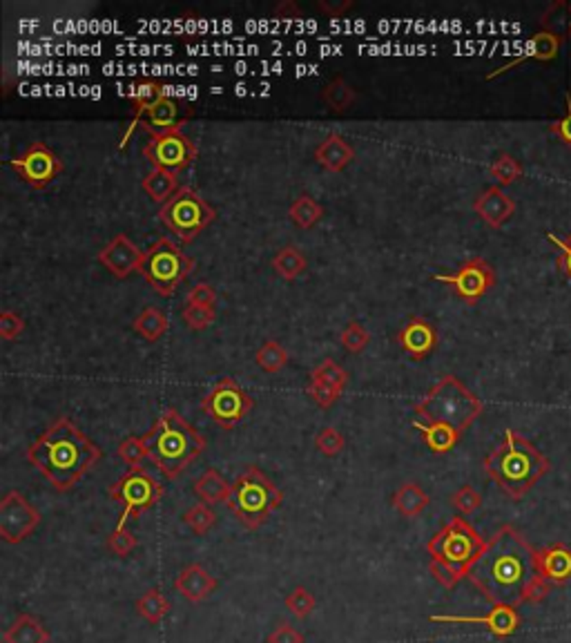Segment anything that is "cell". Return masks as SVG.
I'll use <instances>...</instances> for the list:
<instances>
[{
    "label": "cell",
    "mask_w": 571,
    "mask_h": 643,
    "mask_svg": "<svg viewBox=\"0 0 571 643\" xmlns=\"http://www.w3.org/2000/svg\"><path fill=\"white\" fill-rule=\"evenodd\" d=\"M538 576V549L513 525H503L486 540L467 579L489 603L520 608Z\"/></svg>",
    "instance_id": "obj_1"
},
{
    "label": "cell",
    "mask_w": 571,
    "mask_h": 643,
    "mask_svg": "<svg viewBox=\"0 0 571 643\" xmlns=\"http://www.w3.org/2000/svg\"><path fill=\"white\" fill-rule=\"evenodd\" d=\"M27 460L57 492H69L101 460V450L76 423L58 418L39 441L27 447Z\"/></svg>",
    "instance_id": "obj_2"
},
{
    "label": "cell",
    "mask_w": 571,
    "mask_h": 643,
    "mask_svg": "<svg viewBox=\"0 0 571 643\" xmlns=\"http://www.w3.org/2000/svg\"><path fill=\"white\" fill-rule=\"evenodd\" d=\"M485 471L507 496L513 501L527 496L538 480L551 471V460L515 433L513 429L504 432L503 442L485 458Z\"/></svg>",
    "instance_id": "obj_3"
},
{
    "label": "cell",
    "mask_w": 571,
    "mask_h": 643,
    "mask_svg": "<svg viewBox=\"0 0 571 643\" xmlns=\"http://www.w3.org/2000/svg\"><path fill=\"white\" fill-rule=\"evenodd\" d=\"M485 545L486 540L473 530L467 518L453 516L426 543V554L431 558V575L435 576L440 585L453 590L459 581L467 579L468 570L477 561Z\"/></svg>",
    "instance_id": "obj_4"
},
{
    "label": "cell",
    "mask_w": 571,
    "mask_h": 643,
    "mask_svg": "<svg viewBox=\"0 0 571 643\" xmlns=\"http://www.w3.org/2000/svg\"><path fill=\"white\" fill-rule=\"evenodd\" d=\"M143 441L150 447V460L165 478H179L206 451V438L176 409H165L143 433Z\"/></svg>",
    "instance_id": "obj_5"
},
{
    "label": "cell",
    "mask_w": 571,
    "mask_h": 643,
    "mask_svg": "<svg viewBox=\"0 0 571 643\" xmlns=\"http://www.w3.org/2000/svg\"><path fill=\"white\" fill-rule=\"evenodd\" d=\"M413 411L424 423L449 424L456 432L464 433L480 418L485 405L456 376H444L426 391L420 402H415Z\"/></svg>",
    "instance_id": "obj_6"
},
{
    "label": "cell",
    "mask_w": 571,
    "mask_h": 643,
    "mask_svg": "<svg viewBox=\"0 0 571 643\" xmlns=\"http://www.w3.org/2000/svg\"><path fill=\"white\" fill-rule=\"evenodd\" d=\"M284 503L281 489L259 467L248 465L232 483L228 498L230 514L245 527L259 530Z\"/></svg>",
    "instance_id": "obj_7"
},
{
    "label": "cell",
    "mask_w": 571,
    "mask_h": 643,
    "mask_svg": "<svg viewBox=\"0 0 571 643\" xmlns=\"http://www.w3.org/2000/svg\"><path fill=\"white\" fill-rule=\"evenodd\" d=\"M194 259H190L168 237H161L152 244L143 255L138 275L152 286L156 295L161 298H172L176 286L192 272Z\"/></svg>",
    "instance_id": "obj_8"
},
{
    "label": "cell",
    "mask_w": 571,
    "mask_h": 643,
    "mask_svg": "<svg viewBox=\"0 0 571 643\" xmlns=\"http://www.w3.org/2000/svg\"><path fill=\"white\" fill-rule=\"evenodd\" d=\"M159 219L179 242L190 244L217 219V210L194 188L183 186L165 206H161Z\"/></svg>",
    "instance_id": "obj_9"
},
{
    "label": "cell",
    "mask_w": 571,
    "mask_h": 643,
    "mask_svg": "<svg viewBox=\"0 0 571 643\" xmlns=\"http://www.w3.org/2000/svg\"><path fill=\"white\" fill-rule=\"evenodd\" d=\"M110 496L114 498L119 505H123L116 530H125V522L132 516L143 514V512L152 510L164 496V485L146 471L143 467H134L128 474L120 476L119 480L110 487Z\"/></svg>",
    "instance_id": "obj_10"
},
{
    "label": "cell",
    "mask_w": 571,
    "mask_h": 643,
    "mask_svg": "<svg viewBox=\"0 0 571 643\" xmlns=\"http://www.w3.org/2000/svg\"><path fill=\"white\" fill-rule=\"evenodd\" d=\"M254 409V400L235 378H221L206 396L201 397V411L208 418L215 420L224 429L239 424L250 411Z\"/></svg>",
    "instance_id": "obj_11"
},
{
    "label": "cell",
    "mask_w": 571,
    "mask_h": 643,
    "mask_svg": "<svg viewBox=\"0 0 571 643\" xmlns=\"http://www.w3.org/2000/svg\"><path fill=\"white\" fill-rule=\"evenodd\" d=\"M143 155L155 168L170 170V173H183L197 161L199 147L192 143L188 134L181 129L150 137V141L143 146Z\"/></svg>",
    "instance_id": "obj_12"
},
{
    "label": "cell",
    "mask_w": 571,
    "mask_h": 643,
    "mask_svg": "<svg viewBox=\"0 0 571 643\" xmlns=\"http://www.w3.org/2000/svg\"><path fill=\"white\" fill-rule=\"evenodd\" d=\"M9 165H12L13 173H16L22 182L30 183L34 191H45V188L63 173V161H60L57 152L45 146L43 141L31 143L22 155L13 156V159L9 161Z\"/></svg>",
    "instance_id": "obj_13"
},
{
    "label": "cell",
    "mask_w": 571,
    "mask_h": 643,
    "mask_svg": "<svg viewBox=\"0 0 571 643\" xmlns=\"http://www.w3.org/2000/svg\"><path fill=\"white\" fill-rule=\"evenodd\" d=\"M40 525V512L18 489H12L0 501V539L9 545H18L31 536Z\"/></svg>",
    "instance_id": "obj_14"
},
{
    "label": "cell",
    "mask_w": 571,
    "mask_h": 643,
    "mask_svg": "<svg viewBox=\"0 0 571 643\" xmlns=\"http://www.w3.org/2000/svg\"><path fill=\"white\" fill-rule=\"evenodd\" d=\"M435 280L449 284L459 299L467 304H476L485 298L495 284V272L491 263L482 257H471L458 268L453 275H435Z\"/></svg>",
    "instance_id": "obj_15"
},
{
    "label": "cell",
    "mask_w": 571,
    "mask_h": 643,
    "mask_svg": "<svg viewBox=\"0 0 571 643\" xmlns=\"http://www.w3.org/2000/svg\"><path fill=\"white\" fill-rule=\"evenodd\" d=\"M440 335L435 331V326L426 317L413 316L397 333V344L404 353L415 362L429 358L435 349H438Z\"/></svg>",
    "instance_id": "obj_16"
},
{
    "label": "cell",
    "mask_w": 571,
    "mask_h": 643,
    "mask_svg": "<svg viewBox=\"0 0 571 643\" xmlns=\"http://www.w3.org/2000/svg\"><path fill=\"white\" fill-rule=\"evenodd\" d=\"M433 623H476V626H485L491 635L512 637L520 626L518 610L509 608V605H494L489 614L485 617H453V614H433L429 617Z\"/></svg>",
    "instance_id": "obj_17"
},
{
    "label": "cell",
    "mask_w": 571,
    "mask_h": 643,
    "mask_svg": "<svg viewBox=\"0 0 571 643\" xmlns=\"http://www.w3.org/2000/svg\"><path fill=\"white\" fill-rule=\"evenodd\" d=\"M143 255H146V253L138 251L128 235H116L112 242L99 253V262L103 263L114 277L125 280V277H129L132 272H138Z\"/></svg>",
    "instance_id": "obj_18"
},
{
    "label": "cell",
    "mask_w": 571,
    "mask_h": 643,
    "mask_svg": "<svg viewBox=\"0 0 571 643\" xmlns=\"http://www.w3.org/2000/svg\"><path fill=\"white\" fill-rule=\"evenodd\" d=\"M560 43H563V36L554 34V31H538V34H533L531 39H529V43L524 45L522 52L518 54V57H513L512 61L504 63L503 67L494 69V72L486 74V81H494V78L503 76V74H507L509 69L518 67L520 63L524 61H554L556 57H558V49Z\"/></svg>",
    "instance_id": "obj_19"
},
{
    "label": "cell",
    "mask_w": 571,
    "mask_h": 643,
    "mask_svg": "<svg viewBox=\"0 0 571 643\" xmlns=\"http://www.w3.org/2000/svg\"><path fill=\"white\" fill-rule=\"evenodd\" d=\"M190 117H192L190 110L183 112V108H179V103H176L174 99L165 96L164 101H159L155 108H150L143 114L141 121H138V128L146 129L150 137H156V134L176 132V129H181V126L188 123Z\"/></svg>",
    "instance_id": "obj_20"
},
{
    "label": "cell",
    "mask_w": 571,
    "mask_h": 643,
    "mask_svg": "<svg viewBox=\"0 0 571 643\" xmlns=\"http://www.w3.org/2000/svg\"><path fill=\"white\" fill-rule=\"evenodd\" d=\"M473 210L491 228H500L507 224L515 212V201L500 186H491L482 191L473 201Z\"/></svg>",
    "instance_id": "obj_21"
},
{
    "label": "cell",
    "mask_w": 571,
    "mask_h": 643,
    "mask_svg": "<svg viewBox=\"0 0 571 643\" xmlns=\"http://www.w3.org/2000/svg\"><path fill=\"white\" fill-rule=\"evenodd\" d=\"M217 587H219V581H217L201 563H190L174 579V590L179 592V594H183L188 601H192V603L206 601Z\"/></svg>",
    "instance_id": "obj_22"
},
{
    "label": "cell",
    "mask_w": 571,
    "mask_h": 643,
    "mask_svg": "<svg viewBox=\"0 0 571 643\" xmlns=\"http://www.w3.org/2000/svg\"><path fill=\"white\" fill-rule=\"evenodd\" d=\"M355 159V150L342 134H328L317 147H315V161L328 173H342Z\"/></svg>",
    "instance_id": "obj_23"
},
{
    "label": "cell",
    "mask_w": 571,
    "mask_h": 643,
    "mask_svg": "<svg viewBox=\"0 0 571 643\" xmlns=\"http://www.w3.org/2000/svg\"><path fill=\"white\" fill-rule=\"evenodd\" d=\"M165 96L168 94H165L164 85H159L156 81H143L134 87V92H132V112L134 114H132V121H129L128 129H125L123 137H120V143H119L120 150L128 146V141L132 138L134 129L138 128V121H141L143 114H146L150 108H155V105L159 103V101H164Z\"/></svg>",
    "instance_id": "obj_24"
},
{
    "label": "cell",
    "mask_w": 571,
    "mask_h": 643,
    "mask_svg": "<svg viewBox=\"0 0 571 643\" xmlns=\"http://www.w3.org/2000/svg\"><path fill=\"white\" fill-rule=\"evenodd\" d=\"M538 572L551 585H563L571 579V549L565 545L538 549Z\"/></svg>",
    "instance_id": "obj_25"
},
{
    "label": "cell",
    "mask_w": 571,
    "mask_h": 643,
    "mask_svg": "<svg viewBox=\"0 0 571 643\" xmlns=\"http://www.w3.org/2000/svg\"><path fill=\"white\" fill-rule=\"evenodd\" d=\"M194 494L201 503L206 505H217V503H228L232 485L226 480V476L221 474L215 467H208L197 480H194Z\"/></svg>",
    "instance_id": "obj_26"
},
{
    "label": "cell",
    "mask_w": 571,
    "mask_h": 643,
    "mask_svg": "<svg viewBox=\"0 0 571 643\" xmlns=\"http://www.w3.org/2000/svg\"><path fill=\"white\" fill-rule=\"evenodd\" d=\"M413 427L422 433L424 438V445L429 447L433 453H447L451 451L453 447L458 445L462 433L456 432L449 424H440V423H424V420H415Z\"/></svg>",
    "instance_id": "obj_27"
},
{
    "label": "cell",
    "mask_w": 571,
    "mask_h": 643,
    "mask_svg": "<svg viewBox=\"0 0 571 643\" xmlns=\"http://www.w3.org/2000/svg\"><path fill=\"white\" fill-rule=\"evenodd\" d=\"M4 643H48L49 632L34 614H21L12 626L4 630Z\"/></svg>",
    "instance_id": "obj_28"
},
{
    "label": "cell",
    "mask_w": 571,
    "mask_h": 643,
    "mask_svg": "<svg viewBox=\"0 0 571 643\" xmlns=\"http://www.w3.org/2000/svg\"><path fill=\"white\" fill-rule=\"evenodd\" d=\"M143 191L155 203H168L176 192H179V182H176V173L164 168H152L150 173L143 177L141 182Z\"/></svg>",
    "instance_id": "obj_29"
},
{
    "label": "cell",
    "mask_w": 571,
    "mask_h": 643,
    "mask_svg": "<svg viewBox=\"0 0 571 643\" xmlns=\"http://www.w3.org/2000/svg\"><path fill=\"white\" fill-rule=\"evenodd\" d=\"M431 496L417 483H404L396 494H393V507L402 516L415 518L429 507Z\"/></svg>",
    "instance_id": "obj_30"
},
{
    "label": "cell",
    "mask_w": 571,
    "mask_h": 643,
    "mask_svg": "<svg viewBox=\"0 0 571 643\" xmlns=\"http://www.w3.org/2000/svg\"><path fill=\"white\" fill-rule=\"evenodd\" d=\"M132 328L138 337H143V340L156 342L168 333L170 322H168V316H165L161 308L147 307L143 308V313H138L137 320L132 322Z\"/></svg>",
    "instance_id": "obj_31"
},
{
    "label": "cell",
    "mask_w": 571,
    "mask_h": 643,
    "mask_svg": "<svg viewBox=\"0 0 571 643\" xmlns=\"http://www.w3.org/2000/svg\"><path fill=\"white\" fill-rule=\"evenodd\" d=\"M288 217H290V221L297 228L310 230L322 221L324 208L322 203L315 201L310 194H299V197L290 203V208H288Z\"/></svg>",
    "instance_id": "obj_32"
},
{
    "label": "cell",
    "mask_w": 571,
    "mask_h": 643,
    "mask_svg": "<svg viewBox=\"0 0 571 643\" xmlns=\"http://www.w3.org/2000/svg\"><path fill=\"white\" fill-rule=\"evenodd\" d=\"M306 257L301 255V251L297 246H284L277 251V255L272 257V268L280 277H284L286 281H295L301 272L306 271Z\"/></svg>",
    "instance_id": "obj_33"
},
{
    "label": "cell",
    "mask_w": 571,
    "mask_h": 643,
    "mask_svg": "<svg viewBox=\"0 0 571 643\" xmlns=\"http://www.w3.org/2000/svg\"><path fill=\"white\" fill-rule=\"evenodd\" d=\"M137 612L146 619L147 623L156 626L170 614V601L168 596L161 594L159 590H147L141 599L137 601Z\"/></svg>",
    "instance_id": "obj_34"
},
{
    "label": "cell",
    "mask_w": 571,
    "mask_h": 643,
    "mask_svg": "<svg viewBox=\"0 0 571 643\" xmlns=\"http://www.w3.org/2000/svg\"><path fill=\"white\" fill-rule=\"evenodd\" d=\"M322 101L328 105V110H331V112H346L348 105L355 101V90H352V87L348 85L343 78L337 76L324 85Z\"/></svg>",
    "instance_id": "obj_35"
},
{
    "label": "cell",
    "mask_w": 571,
    "mask_h": 643,
    "mask_svg": "<svg viewBox=\"0 0 571 643\" xmlns=\"http://www.w3.org/2000/svg\"><path fill=\"white\" fill-rule=\"evenodd\" d=\"M254 362L262 371L266 373H280L288 364V351L277 340L263 342L254 353Z\"/></svg>",
    "instance_id": "obj_36"
},
{
    "label": "cell",
    "mask_w": 571,
    "mask_h": 643,
    "mask_svg": "<svg viewBox=\"0 0 571 643\" xmlns=\"http://www.w3.org/2000/svg\"><path fill=\"white\" fill-rule=\"evenodd\" d=\"M489 174L498 182L500 188L512 186V183L522 177V165H520V161L509 155V152H500V155L491 161Z\"/></svg>",
    "instance_id": "obj_37"
},
{
    "label": "cell",
    "mask_w": 571,
    "mask_h": 643,
    "mask_svg": "<svg viewBox=\"0 0 571 643\" xmlns=\"http://www.w3.org/2000/svg\"><path fill=\"white\" fill-rule=\"evenodd\" d=\"M348 371L343 367H340L337 362H333V360H324L319 367H315L313 371H310V380H319L324 382V385H328L331 388H335L337 393H343V388L348 385Z\"/></svg>",
    "instance_id": "obj_38"
},
{
    "label": "cell",
    "mask_w": 571,
    "mask_h": 643,
    "mask_svg": "<svg viewBox=\"0 0 571 643\" xmlns=\"http://www.w3.org/2000/svg\"><path fill=\"white\" fill-rule=\"evenodd\" d=\"M181 521H183L197 536H206L208 531L212 530V525L217 522V516L215 512L210 510V505H206V503H197V505L188 507V510L181 514Z\"/></svg>",
    "instance_id": "obj_39"
},
{
    "label": "cell",
    "mask_w": 571,
    "mask_h": 643,
    "mask_svg": "<svg viewBox=\"0 0 571 643\" xmlns=\"http://www.w3.org/2000/svg\"><path fill=\"white\" fill-rule=\"evenodd\" d=\"M116 453H119V458L125 465H129V469H134V467H141V462L146 460V458H150V447L143 441V436H129L120 442Z\"/></svg>",
    "instance_id": "obj_40"
},
{
    "label": "cell",
    "mask_w": 571,
    "mask_h": 643,
    "mask_svg": "<svg viewBox=\"0 0 571 643\" xmlns=\"http://www.w3.org/2000/svg\"><path fill=\"white\" fill-rule=\"evenodd\" d=\"M340 340H342L343 349H346L348 353H361V351H364L366 346H369L370 333L366 331V328L361 326L360 322L351 320L346 324V326H343Z\"/></svg>",
    "instance_id": "obj_41"
},
{
    "label": "cell",
    "mask_w": 571,
    "mask_h": 643,
    "mask_svg": "<svg viewBox=\"0 0 571 643\" xmlns=\"http://www.w3.org/2000/svg\"><path fill=\"white\" fill-rule=\"evenodd\" d=\"M315 447H317V451L322 453V456L333 458V456H340L343 451L346 441H343V436L335 427H324L322 432L315 436Z\"/></svg>",
    "instance_id": "obj_42"
},
{
    "label": "cell",
    "mask_w": 571,
    "mask_h": 643,
    "mask_svg": "<svg viewBox=\"0 0 571 643\" xmlns=\"http://www.w3.org/2000/svg\"><path fill=\"white\" fill-rule=\"evenodd\" d=\"M451 505L456 507L462 516H468L482 507V494L477 492L476 487H471V485H462L451 496Z\"/></svg>",
    "instance_id": "obj_43"
},
{
    "label": "cell",
    "mask_w": 571,
    "mask_h": 643,
    "mask_svg": "<svg viewBox=\"0 0 571 643\" xmlns=\"http://www.w3.org/2000/svg\"><path fill=\"white\" fill-rule=\"evenodd\" d=\"M181 317H183L185 326L190 331H206L212 322H215L217 311L212 308H203V307H192V304H185L183 311H181Z\"/></svg>",
    "instance_id": "obj_44"
},
{
    "label": "cell",
    "mask_w": 571,
    "mask_h": 643,
    "mask_svg": "<svg viewBox=\"0 0 571 643\" xmlns=\"http://www.w3.org/2000/svg\"><path fill=\"white\" fill-rule=\"evenodd\" d=\"M286 608L290 610L297 619L310 617V612L315 610V596L310 594L306 587H295V590L286 596Z\"/></svg>",
    "instance_id": "obj_45"
},
{
    "label": "cell",
    "mask_w": 571,
    "mask_h": 643,
    "mask_svg": "<svg viewBox=\"0 0 571 643\" xmlns=\"http://www.w3.org/2000/svg\"><path fill=\"white\" fill-rule=\"evenodd\" d=\"M306 393H308L310 400H313L317 406H322V409H331V406L335 405L337 397H340V393H337L335 388H331L319 380H310V378H308V387H306Z\"/></svg>",
    "instance_id": "obj_46"
},
{
    "label": "cell",
    "mask_w": 571,
    "mask_h": 643,
    "mask_svg": "<svg viewBox=\"0 0 571 643\" xmlns=\"http://www.w3.org/2000/svg\"><path fill=\"white\" fill-rule=\"evenodd\" d=\"M185 304H192V307H203V308H212L217 311V293L210 284L201 281V284L192 286L185 295Z\"/></svg>",
    "instance_id": "obj_47"
},
{
    "label": "cell",
    "mask_w": 571,
    "mask_h": 643,
    "mask_svg": "<svg viewBox=\"0 0 571 643\" xmlns=\"http://www.w3.org/2000/svg\"><path fill=\"white\" fill-rule=\"evenodd\" d=\"M105 543H108V548L112 549L116 557H129L134 548H137V536L129 530H114Z\"/></svg>",
    "instance_id": "obj_48"
},
{
    "label": "cell",
    "mask_w": 571,
    "mask_h": 643,
    "mask_svg": "<svg viewBox=\"0 0 571 643\" xmlns=\"http://www.w3.org/2000/svg\"><path fill=\"white\" fill-rule=\"evenodd\" d=\"M25 331V320L13 311L0 313V337L3 340H13Z\"/></svg>",
    "instance_id": "obj_49"
},
{
    "label": "cell",
    "mask_w": 571,
    "mask_h": 643,
    "mask_svg": "<svg viewBox=\"0 0 571 643\" xmlns=\"http://www.w3.org/2000/svg\"><path fill=\"white\" fill-rule=\"evenodd\" d=\"M547 239H549V242L558 248V268L571 280V233H569V237H565V239H560L558 235L549 233L547 235Z\"/></svg>",
    "instance_id": "obj_50"
},
{
    "label": "cell",
    "mask_w": 571,
    "mask_h": 643,
    "mask_svg": "<svg viewBox=\"0 0 571 643\" xmlns=\"http://www.w3.org/2000/svg\"><path fill=\"white\" fill-rule=\"evenodd\" d=\"M266 643H304V635L288 623H281L268 635Z\"/></svg>",
    "instance_id": "obj_51"
},
{
    "label": "cell",
    "mask_w": 571,
    "mask_h": 643,
    "mask_svg": "<svg viewBox=\"0 0 571 643\" xmlns=\"http://www.w3.org/2000/svg\"><path fill=\"white\" fill-rule=\"evenodd\" d=\"M549 132L556 134V137H558L565 146L571 147V94H567V114H565L560 121L551 123Z\"/></svg>",
    "instance_id": "obj_52"
},
{
    "label": "cell",
    "mask_w": 571,
    "mask_h": 643,
    "mask_svg": "<svg viewBox=\"0 0 571 643\" xmlns=\"http://www.w3.org/2000/svg\"><path fill=\"white\" fill-rule=\"evenodd\" d=\"M352 7V3L351 0H337V3H326V0H319L317 3V9L322 13H326V16H333V18H337V16H342L346 9H351Z\"/></svg>",
    "instance_id": "obj_53"
},
{
    "label": "cell",
    "mask_w": 571,
    "mask_h": 643,
    "mask_svg": "<svg viewBox=\"0 0 571 643\" xmlns=\"http://www.w3.org/2000/svg\"><path fill=\"white\" fill-rule=\"evenodd\" d=\"M275 13L280 18H284V16L286 18H301V9L297 7V4L292 3V0H286V3H281L280 7L275 9Z\"/></svg>",
    "instance_id": "obj_54"
},
{
    "label": "cell",
    "mask_w": 571,
    "mask_h": 643,
    "mask_svg": "<svg viewBox=\"0 0 571 643\" xmlns=\"http://www.w3.org/2000/svg\"><path fill=\"white\" fill-rule=\"evenodd\" d=\"M569 13H571V4H569ZM569 31H571V18H569Z\"/></svg>",
    "instance_id": "obj_55"
}]
</instances>
